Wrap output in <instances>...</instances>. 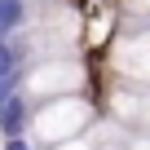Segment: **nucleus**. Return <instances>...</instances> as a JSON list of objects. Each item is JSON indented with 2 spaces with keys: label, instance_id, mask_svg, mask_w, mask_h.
<instances>
[{
  "label": "nucleus",
  "instance_id": "obj_1",
  "mask_svg": "<svg viewBox=\"0 0 150 150\" xmlns=\"http://www.w3.org/2000/svg\"><path fill=\"white\" fill-rule=\"evenodd\" d=\"M27 115H31V106H27L22 88L9 93L5 102H0V137H18V132H27V124H31Z\"/></svg>",
  "mask_w": 150,
  "mask_h": 150
},
{
  "label": "nucleus",
  "instance_id": "obj_2",
  "mask_svg": "<svg viewBox=\"0 0 150 150\" xmlns=\"http://www.w3.org/2000/svg\"><path fill=\"white\" fill-rule=\"evenodd\" d=\"M5 150H35V146L27 141V132H18V137H5Z\"/></svg>",
  "mask_w": 150,
  "mask_h": 150
}]
</instances>
